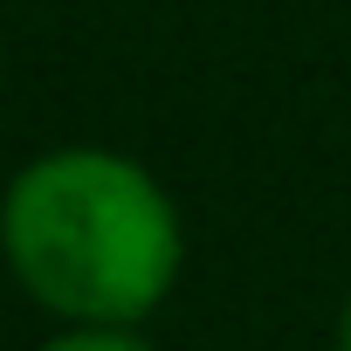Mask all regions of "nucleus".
I'll use <instances>...</instances> for the list:
<instances>
[{
	"label": "nucleus",
	"mask_w": 351,
	"mask_h": 351,
	"mask_svg": "<svg viewBox=\"0 0 351 351\" xmlns=\"http://www.w3.org/2000/svg\"><path fill=\"white\" fill-rule=\"evenodd\" d=\"M0 269L49 324H152L186 276V214L138 152L49 145L0 180Z\"/></svg>",
	"instance_id": "f257e3e1"
},
{
	"label": "nucleus",
	"mask_w": 351,
	"mask_h": 351,
	"mask_svg": "<svg viewBox=\"0 0 351 351\" xmlns=\"http://www.w3.org/2000/svg\"><path fill=\"white\" fill-rule=\"evenodd\" d=\"M35 351H158L145 324H56Z\"/></svg>",
	"instance_id": "f03ea898"
},
{
	"label": "nucleus",
	"mask_w": 351,
	"mask_h": 351,
	"mask_svg": "<svg viewBox=\"0 0 351 351\" xmlns=\"http://www.w3.org/2000/svg\"><path fill=\"white\" fill-rule=\"evenodd\" d=\"M330 351H351V289H344V310H337V344Z\"/></svg>",
	"instance_id": "7ed1b4c3"
}]
</instances>
